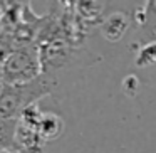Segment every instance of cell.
I'll use <instances>...</instances> for the list:
<instances>
[{
	"mask_svg": "<svg viewBox=\"0 0 156 153\" xmlns=\"http://www.w3.org/2000/svg\"><path fill=\"white\" fill-rule=\"evenodd\" d=\"M55 88V79L49 72L24 84H2L0 88V119H17L27 108L37 104Z\"/></svg>",
	"mask_w": 156,
	"mask_h": 153,
	"instance_id": "cell-1",
	"label": "cell"
},
{
	"mask_svg": "<svg viewBox=\"0 0 156 153\" xmlns=\"http://www.w3.org/2000/svg\"><path fill=\"white\" fill-rule=\"evenodd\" d=\"M42 59L41 51L35 44L17 46L5 57L0 76L2 84H24L30 82L42 74Z\"/></svg>",
	"mask_w": 156,
	"mask_h": 153,
	"instance_id": "cell-2",
	"label": "cell"
},
{
	"mask_svg": "<svg viewBox=\"0 0 156 153\" xmlns=\"http://www.w3.org/2000/svg\"><path fill=\"white\" fill-rule=\"evenodd\" d=\"M44 146L45 141L39 135L37 126L17 119L14 131V148L20 153H44Z\"/></svg>",
	"mask_w": 156,
	"mask_h": 153,
	"instance_id": "cell-3",
	"label": "cell"
},
{
	"mask_svg": "<svg viewBox=\"0 0 156 153\" xmlns=\"http://www.w3.org/2000/svg\"><path fill=\"white\" fill-rule=\"evenodd\" d=\"M64 131V121L55 113H42L39 121V135L42 136L45 143L57 140Z\"/></svg>",
	"mask_w": 156,
	"mask_h": 153,
	"instance_id": "cell-4",
	"label": "cell"
},
{
	"mask_svg": "<svg viewBox=\"0 0 156 153\" xmlns=\"http://www.w3.org/2000/svg\"><path fill=\"white\" fill-rule=\"evenodd\" d=\"M128 25H129V22L124 14H112L102 22L101 34L104 35V39H108L111 42H116L124 35Z\"/></svg>",
	"mask_w": 156,
	"mask_h": 153,
	"instance_id": "cell-5",
	"label": "cell"
},
{
	"mask_svg": "<svg viewBox=\"0 0 156 153\" xmlns=\"http://www.w3.org/2000/svg\"><path fill=\"white\" fill-rule=\"evenodd\" d=\"M139 27L144 35V44L156 42V0H151L143 7L139 17Z\"/></svg>",
	"mask_w": 156,
	"mask_h": 153,
	"instance_id": "cell-6",
	"label": "cell"
},
{
	"mask_svg": "<svg viewBox=\"0 0 156 153\" xmlns=\"http://www.w3.org/2000/svg\"><path fill=\"white\" fill-rule=\"evenodd\" d=\"M17 119H0V150L14 146V131Z\"/></svg>",
	"mask_w": 156,
	"mask_h": 153,
	"instance_id": "cell-7",
	"label": "cell"
},
{
	"mask_svg": "<svg viewBox=\"0 0 156 153\" xmlns=\"http://www.w3.org/2000/svg\"><path fill=\"white\" fill-rule=\"evenodd\" d=\"M154 62H156V42H149V44L141 47L138 59H136V64L141 67V66H149L154 64Z\"/></svg>",
	"mask_w": 156,
	"mask_h": 153,
	"instance_id": "cell-8",
	"label": "cell"
},
{
	"mask_svg": "<svg viewBox=\"0 0 156 153\" xmlns=\"http://www.w3.org/2000/svg\"><path fill=\"white\" fill-rule=\"evenodd\" d=\"M0 153H20V151H17V150H15L14 146H10V148H4V150H0Z\"/></svg>",
	"mask_w": 156,
	"mask_h": 153,
	"instance_id": "cell-9",
	"label": "cell"
},
{
	"mask_svg": "<svg viewBox=\"0 0 156 153\" xmlns=\"http://www.w3.org/2000/svg\"><path fill=\"white\" fill-rule=\"evenodd\" d=\"M2 19H4V2H0V29H2Z\"/></svg>",
	"mask_w": 156,
	"mask_h": 153,
	"instance_id": "cell-10",
	"label": "cell"
},
{
	"mask_svg": "<svg viewBox=\"0 0 156 153\" xmlns=\"http://www.w3.org/2000/svg\"><path fill=\"white\" fill-rule=\"evenodd\" d=\"M0 88H2V76H0Z\"/></svg>",
	"mask_w": 156,
	"mask_h": 153,
	"instance_id": "cell-11",
	"label": "cell"
}]
</instances>
